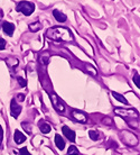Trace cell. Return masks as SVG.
I'll return each instance as SVG.
<instances>
[{
    "label": "cell",
    "mask_w": 140,
    "mask_h": 155,
    "mask_svg": "<svg viewBox=\"0 0 140 155\" xmlns=\"http://www.w3.org/2000/svg\"><path fill=\"white\" fill-rule=\"evenodd\" d=\"M89 136H90V138H91L92 140H97V138H99V134H97L95 130H90Z\"/></svg>",
    "instance_id": "cell-17"
},
{
    "label": "cell",
    "mask_w": 140,
    "mask_h": 155,
    "mask_svg": "<svg viewBox=\"0 0 140 155\" xmlns=\"http://www.w3.org/2000/svg\"><path fill=\"white\" fill-rule=\"evenodd\" d=\"M112 96L114 97V99H117L118 101H120L121 104L128 105V101H127V99H126L125 97H122L121 94H119V93H117V92H112Z\"/></svg>",
    "instance_id": "cell-14"
},
{
    "label": "cell",
    "mask_w": 140,
    "mask_h": 155,
    "mask_svg": "<svg viewBox=\"0 0 140 155\" xmlns=\"http://www.w3.org/2000/svg\"><path fill=\"white\" fill-rule=\"evenodd\" d=\"M10 110H11V115L14 117H17L19 116L20 111H21V107H20L17 102H16V99H12L11 100V105H10Z\"/></svg>",
    "instance_id": "cell-7"
},
{
    "label": "cell",
    "mask_w": 140,
    "mask_h": 155,
    "mask_svg": "<svg viewBox=\"0 0 140 155\" xmlns=\"http://www.w3.org/2000/svg\"><path fill=\"white\" fill-rule=\"evenodd\" d=\"M67 155H78V150L75 146H70L67 150Z\"/></svg>",
    "instance_id": "cell-16"
},
{
    "label": "cell",
    "mask_w": 140,
    "mask_h": 155,
    "mask_svg": "<svg viewBox=\"0 0 140 155\" xmlns=\"http://www.w3.org/2000/svg\"><path fill=\"white\" fill-rule=\"evenodd\" d=\"M25 96H24V94H21V93H20V94H18V96H17V99H18V100L19 101H24V99H25Z\"/></svg>",
    "instance_id": "cell-25"
},
{
    "label": "cell",
    "mask_w": 140,
    "mask_h": 155,
    "mask_svg": "<svg viewBox=\"0 0 140 155\" xmlns=\"http://www.w3.org/2000/svg\"><path fill=\"white\" fill-rule=\"evenodd\" d=\"M21 126H23L24 129H26L28 133H30V128H29V126H28V123H25V121H24L23 124H21Z\"/></svg>",
    "instance_id": "cell-22"
},
{
    "label": "cell",
    "mask_w": 140,
    "mask_h": 155,
    "mask_svg": "<svg viewBox=\"0 0 140 155\" xmlns=\"http://www.w3.org/2000/svg\"><path fill=\"white\" fill-rule=\"evenodd\" d=\"M42 28V25L37 21V23H33V24H30L29 25V29H30L31 31H39Z\"/></svg>",
    "instance_id": "cell-15"
},
{
    "label": "cell",
    "mask_w": 140,
    "mask_h": 155,
    "mask_svg": "<svg viewBox=\"0 0 140 155\" xmlns=\"http://www.w3.org/2000/svg\"><path fill=\"white\" fill-rule=\"evenodd\" d=\"M62 132L67 140H70L71 142H74V140H75V133H74L72 129H70L67 126H63Z\"/></svg>",
    "instance_id": "cell-8"
},
{
    "label": "cell",
    "mask_w": 140,
    "mask_h": 155,
    "mask_svg": "<svg viewBox=\"0 0 140 155\" xmlns=\"http://www.w3.org/2000/svg\"><path fill=\"white\" fill-rule=\"evenodd\" d=\"M114 114L118 116L122 117L127 120L131 127H132V123H135V120H137L139 118V114L135 109H125V108H116L114 109Z\"/></svg>",
    "instance_id": "cell-2"
},
{
    "label": "cell",
    "mask_w": 140,
    "mask_h": 155,
    "mask_svg": "<svg viewBox=\"0 0 140 155\" xmlns=\"http://www.w3.org/2000/svg\"><path fill=\"white\" fill-rule=\"evenodd\" d=\"M53 15H54V18L59 23H64V21H66V19H67V17L63 12H61L59 10H57V9H55L54 12H53Z\"/></svg>",
    "instance_id": "cell-10"
},
{
    "label": "cell",
    "mask_w": 140,
    "mask_h": 155,
    "mask_svg": "<svg viewBox=\"0 0 140 155\" xmlns=\"http://www.w3.org/2000/svg\"><path fill=\"white\" fill-rule=\"evenodd\" d=\"M86 69H88V71H89L91 74H93V75H97V71H95V69H94L93 66H91L90 64H86Z\"/></svg>",
    "instance_id": "cell-20"
},
{
    "label": "cell",
    "mask_w": 140,
    "mask_h": 155,
    "mask_svg": "<svg viewBox=\"0 0 140 155\" xmlns=\"http://www.w3.org/2000/svg\"><path fill=\"white\" fill-rule=\"evenodd\" d=\"M120 137L121 140H123V143L129 145V146H136L138 144V138L136 137V135L130 132H127V130L121 132Z\"/></svg>",
    "instance_id": "cell-4"
},
{
    "label": "cell",
    "mask_w": 140,
    "mask_h": 155,
    "mask_svg": "<svg viewBox=\"0 0 140 155\" xmlns=\"http://www.w3.org/2000/svg\"><path fill=\"white\" fill-rule=\"evenodd\" d=\"M46 36L48 38L57 42H70L73 41V35L70 29L64 27H53L46 31Z\"/></svg>",
    "instance_id": "cell-1"
},
{
    "label": "cell",
    "mask_w": 140,
    "mask_h": 155,
    "mask_svg": "<svg viewBox=\"0 0 140 155\" xmlns=\"http://www.w3.org/2000/svg\"><path fill=\"white\" fill-rule=\"evenodd\" d=\"M2 137H4V132H2L1 126H0V145H1V142H2Z\"/></svg>",
    "instance_id": "cell-24"
},
{
    "label": "cell",
    "mask_w": 140,
    "mask_h": 155,
    "mask_svg": "<svg viewBox=\"0 0 140 155\" xmlns=\"http://www.w3.org/2000/svg\"><path fill=\"white\" fill-rule=\"evenodd\" d=\"M5 47H6V41L0 38V50H4Z\"/></svg>",
    "instance_id": "cell-23"
},
{
    "label": "cell",
    "mask_w": 140,
    "mask_h": 155,
    "mask_svg": "<svg viewBox=\"0 0 140 155\" xmlns=\"http://www.w3.org/2000/svg\"><path fill=\"white\" fill-rule=\"evenodd\" d=\"M14 140L17 144H21L23 142L26 140V136L24 135L23 133H20L19 130H16L15 134H14Z\"/></svg>",
    "instance_id": "cell-12"
},
{
    "label": "cell",
    "mask_w": 140,
    "mask_h": 155,
    "mask_svg": "<svg viewBox=\"0 0 140 155\" xmlns=\"http://www.w3.org/2000/svg\"><path fill=\"white\" fill-rule=\"evenodd\" d=\"M133 82H135V84L140 89V75L139 74H135V77H133Z\"/></svg>",
    "instance_id": "cell-19"
},
{
    "label": "cell",
    "mask_w": 140,
    "mask_h": 155,
    "mask_svg": "<svg viewBox=\"0 0 140 155\" xmlns=\"http://www.w3.org/2000/svg\"><path fill=\"white\" fill-rule=\"evenodd\" d=\"M72 117H73L76 121L82 123V124H85L86 121H88V116H86L84 113L78 111V110H73V111H72Z\"/></svg>",
    "instance_id": "cell-6"
},
{
    "label": "cell",
    "mask_w": 140,
    "mask_h": 155,
    "mask_svg": "<svg viewBox=\"0 0 140 155\" xmlns=\"http://www.w3.org/2000/svg\"><path fill=\"white\" fill-rule=\"evenodd\" d=\"M17 81L19 82L20 87H23V88H25V87L27 85V82H26V80H25L24 78H21V77H18V78H17Z\"/></svg>",
    "instance_id": "cell-18"
},
{
    "label": "cell",
    "mask_w": 140,
    "mask_h": 155,
    "mask_svg": "<svg viewBox=\"0 0 140 155\" xmlns=\"http://www.w3.org/2000/svg\"><path fill=\"white\" fill-rule=\"evenodd\" d=\"M39 129H40V132L43 133V134H48V133L51 132V126L49 124H47L46 121H40L39 123Z\"/></svg>",
    "instance_id": "cell-13"
},
{
    "label": "cell",
    "mask_w": 140,
    "mask_h": 155,
    "mask_svg": "<svg viewBox=\"0 0 140 155\" xmlns=\"http://www.w3.org/2000/svg\"><path fill=\"white\" fill-rule=\"evenodd\" d=\"M18 155H31L29 152H28V150L26 147H23L21 150H19V154Z\"/></svg>",
    "instance_id": "cell-21"
},
{
    "label": "cell",
    "mask_w": 140,
    "mask_h": 155,
    "mask_svg": "<svg viewBox=\"0 0 140 155\" xmlns=\"http://www.w3.org/2000/svg\"><path fill=\"white\" fill-rule=\"evenodd\" d=\"M1 17H2V10L0 9V18H1Z\"/></svg>",
    "instance_id": "cell-26"
},
{
    "label": "cell",
    "mask_w": 140,
    "mask_h": 155,
    "mask_svg": "<svg viewBox=\"0 0 140 155\" xmlns=\"http://www.w3.org/2000/svg\"><path fill=\"white\" fill-rule=\"evenodd\" d=\"M55 145H56L57 148L61 150V151L65 147V142H64V140L62 138V136L59 135V134H56V135H55Z\"/></svg>",
    "instance_id": "cell-11"
},
{
    "label": "cell",
    "mask_w": 140,
    "mask_h": 155,
    "mask_svg": "<svg viewBox=\"0 0 140 155\" xmlns=\"http://www.w3.org/2000/svg\"><path fill=\"white\" fill-rule=\"evenodd\" d=\"M2 29L8 36H11L14 34V31H15V25L11 23H8V21H5V23H2Z\"/></svg>",
    "instance_id": "cell-9"
},
{
    "label": "cell",
    "mask_w": 140,
    "mask_h": 155,
    "mask_svg": "<svg viewBox=\"0 0 140 155\" xmlns=\"http://www.w3.org/2000/svg\"><path fill=\"white\" fill-rule=\"evenodd\" d=\"M51 101L54 108L56 109L57 113H64L65 111V106H64V102L61 100V98L57 97L55 93H52L51 94Z\"/></svg>",
    "instance_id": "cell-5"
},
{
    "label": "cell",
    "mask_w": 140,
    "mask_h": 155,
    "mask_svg": "<svg viewBox=\"0 0 140 155\" xmlns=\"http://www.w3.org/2000/svg\"><path fill=\"white\" fill-rule=\"evenodd\" d=\"M17 12H23L25 16H30L35 10V5L29 2V1H20L16 7Z\"/></svg>",
    "instance_id": "cell-3"
}]
</instances>
